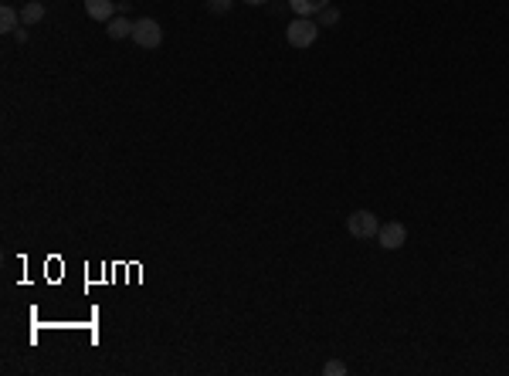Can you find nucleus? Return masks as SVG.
<instances>
[{"label": "nucleus", "instance_id": "nucleus-3", "mask_svg": "<svg viewBox=\"0 0 509 376\" xmlns=\"http://www.w3.org/2000/svg\"><path fill=\"white\" fill-rule=\"evenodd\" d=\"M133 41L140 48H160L163 44V28L153 17H140V21H133Z\"/></svg>", "mask_w": 509, "mask_h": 376}, {"label": "nucleus", "instance_id": "nucleus-4", "mask_svg": "<svg viewBox=\"0 0 509 376\" xmlns=\"http://www.w3.org/2000/svg\"><path fill=\"white\" fill-rule=\"evenodd\" d=\"M404 241H408V227H404L401 221H387V224H381V231H377V244H381L384 251L404 248Z\"/></svg>", "mask_w": 509, "mask_h": 376}, {"label": "nucleus", "instance_id": "nucleus-6", "mask_svg": "<svg viewBox=\"0 0 509 376\" xmlns=\"http://www.w3.org/2000/svg\"><path fill=\"white\" fill-rule=\"evenodd\" d=\"M289 7H292L296 17H312L319 14L323 7H329V0H289Z\"/></svg>", "mask_w": 509, "mask_h": 376}, {"label": "nucleus", "instance_id": "nucleus-2", "mask_svg": "<svg viewBox=\"0 0 509 376\" xmlns=\"http://www.w3.org/2000/svg\"><path fill=\"white\" fill-rule=\"evenodd\" d=\"M316 34H319V24H316V21H309V17H296V21L285 28V41L292 44V48H312Z\"/></svg>", "mask_w": 509, "mask_h": 376}, {"label": "nucleus", "instance_id": "nucleus-1", "mask_svg": "<svg viewBox=\"0 0 509 376\" xmlns=\"http://www.w3.org/2000/svg\"><path fill=\"white\" fill-rule=\"evenodd\" d=\"M381 231V221L374 217V210H354L346 217V234L356 237V241H367V237H377Z\"/></svg>", "mask_w": 509, "mask_h": 376}, {"label": "nucleus", "instance_id": "nucleus-5", "mask_svg": "<svg viewBox=\"0 0 509 376\" xmlns=\"http://www.w3.org/2000/svg\"><path fill=\"white\" fill-rule=\"evenodd\" d=\"M85 14L99 24H109L119 14V7H115V0H85Z\"/></svg>", "mask_w": 509, "mask_h": 376}, {"label": "nucleus", "instance_id": "nucleus-14", "mask_svg": "<svg viewBox=\"0 0 509 376\" xmlns=\"http://www.w3.org/2000/svg\"><path fill=\"white\" fill-rule=\"evenodd\" d=\"M241 4H248V7H262L265 0H241Z\"/></svg>", "mask_w": 509, "mask_h": 376}, {"label": "nucleus", "instance_id": "nucleus-13", "mask_svg": "<svg viewBox=\"0 0 509 376\" xmlns=\"http://www.w3.org/2000/svg\"><path fill=\"white\" fill-rule=\"evenodd\" d=\"M14 38H17V44H24V41H28V31H24V24H21V28L14 31Z\"/></svg>", "mask_w": 509, "mask_h": 376}, {"label": "nucleus", "instance_id": "nucleus-12", "mask_svg": "<svg viewBox=\"0 0 509 376\" xmlns=\"http://www.w3.org/2000/svg\"><path fill=\"white\" fill-rule=\"evenodd\" d=\"M323 373H326V376H343V373H346V362H336V360H333V362H326V366H323Z\"/></svg>", "mask_w": 509, "mask_h": 376}, {"label": "nucleus", "instance_id": "nucleus-10", "mask_svg": "<svg viewBox=\"0 0 509 376\" xmlns=\"http://www.w3.org/2000/svg\"><path fill=\"white\" fill-rule=\"evenodd\" d=\"M336 21H339V11H336V7H333V4H329V7H323V11H319V28H333Z\"/></svg>", "mask_w": 509, "mask_h": 376}, {"label": "nucleus", "instance_id": "nucleus-9", "mask_svg": "<svg viewBox=\"0 0 509 376\" xmlns=\"http://www.w3.org/2000/svg\"><path fill=\"white\" fill-rule=\"evenodd\" d=\"M21 28V14H17L14 7H0V31L4 34H14Z\"/></svg>", "mask_w": 509, "mask_h": 376}, {"label": "nucleus", "instance_id": "nucleus-8", "mask_svg": "<svg viewBox=\"0 0 509 376\" xmlns=\"http://www.w3.org/2000/svg\"><path fill=\"white\" fill-rule=\"evenodd\" d=\"M41 17H44V4H41V0H31V4H24V7H21V24H24V28H34Z\"/></svg>", "mask_w": 509, "mask_h": 376}, {"label": "nucleus", "instance_id": "nucleus-11", "mask_svg": "<svg viewBox=\"0 0 509 376\" xmlns=\"http://www.w3.org/2000/svg\"><path fill=\"white\" fill-rule=\"evenodd\" d=\"M231 4H235V0H207V11H211V14H227Z\"/></svg>", "mask_w": 509, "mask_h": 376}, {"label": "nucleus", "instance_id": "nucleus-7", "mask_svg": "<svg viewBox=\"0 0 509 376\" xmlns=\"http://www.w3.org/2000/svg\"><path fill=\"white\" fill-rule=\"evenodd\" d=\"M106 34L113 38V41H123V38H133V24H129L123 14H115L109 24H106Z\"/></svg>", "mask_w": 509, "mask_h": 376}]
</instances>
